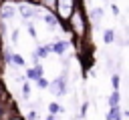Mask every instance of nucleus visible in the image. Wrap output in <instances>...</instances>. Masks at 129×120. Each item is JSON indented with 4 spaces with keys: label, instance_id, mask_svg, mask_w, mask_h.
<instances>
[{
    "label": "nucleus",
    "instance_id": "1",
    "mask_svg": "<svg viewBox=\"0 0 129 120\" xmlns=\"http://www.w3.org/2000/svg\"><path fill=\"white\" fill-rule=\"evenodd\" d=\"M16 10L20 12V16H22L24 20L40 18V16H42V14H40V8L34 6V4H28V2H20V4H16Z\"/></svg>",
    "mask_w": 129,
    "mask_h": 120
},
{
    "label": "nucleus",
    "instance_id": "2",
    "mask_svg": "<svg viewBox=\"0 0 129 120\" xmlns=\"http://www.w3.org/2000/svg\"><path fill=\"white\" fill-rule=\"evenodd\" d=\"M69 18H71V28H73V32H75L77 36H85V32H87V24H85L83 14H81V12H73Z\"/></svg>",
    "mask_w": 129,
    "mask_h": 120
},
{
    "label": "nucleus",
    "instance_id": "3",
    "mask_svg": "<svg viewBox=\"0 0 129 120\" xmlns=\"http://www.w3.org/2000/svg\"><path fill=\"white\" fill-rule=\"evenodd\" d=\"M54 6H56L58 16L64 20H69V16L75 12V0H54Z\"/></svg>",
    "mask_w": 129,
    "mask_h": 120
},
{
    "label": "nucleus",
    "instance_id": "4",
    "mask_svg": "<svg viewBox=\"0 0 129 120\" xmlns=\"http://www.w3.org/2000/svg\"><path fill=\"white\" fill-rule=\"evenodd\" d=\"M14 14H16V4H12V2L0 4V22H8Z\"/></svg>",
    "mask_w": 129,
    "mask_h": 120
},
{
    "label": "nucleus",
    "instance_id": "5",
    "mask_svg": "<svg viewBox=\"0 0 129 120\" xmlns=\"http://www.w3.org/2000/svg\"><path fill=\"white\" fill-rule=\"evenodd\" d=\"M26 78H28V80H38V78H42V66L36 64L34 68H30V70L26 72Z\"/></svg>",
    "mask_w": 129,
    "mask_h": 120
},
{
    "label": "nucleus",
    "instance_id": "6",
    "mask_svg": "<svg viewBox=\"0 0 129 120\" xmlns=\"http://www.w3.org/2000/svg\"><path fill=\"white\" fill-rule=\"evenodd\" d=\"M50 50H52V52H56V54H60V56H62V54H64V52H67V42H64V40H56V42H54V44H52V46H50Z\"/></svg>",
    "mask_w": 129,
    "mask_h": 120
},
{
    "label": "nucleus",
    "instance_id": "7",
    "mask_svg": "<svg viewBox=\"0 0 129 120\" xmlns=\"http://www.w3.org/2000/svg\"><path fill=\"white\" fill-rule=\"evenodd\" d=\"M40 18H42V20L46 22V26H48L50 30H54V28H56V18H54V16H52L50 12H46V14H42Z\"/></svg>",
    "mask_w": 129,
    "mask_h": 120
},
{
    "label": "nucleus",
    "instance_id": "8",
    "mask_svg": "<svg viewBox=\"0 0 129 120\" xmlns=\"http://www.w3.org/2000/svg\"><path fill=\"white\" fill-rule=\"evenodd\" d=\"M93 20H95L97 26L101 24V20H103V8H95V10H93Z\"/></svg>",
    "mask_w": 129,
    "mask_h": 120
},
{
    "label": "nucleus",
    "instance_id": "9",
    "mask_svg": "<svg viewBox=\"0 0 129 120\" xmlns=\"http://www.w3.org/2000/svg\"><path fill=\"white\" fill-rule=\"evenodd\" d=\"M48 52H50V46H40V48L36 50V58H44Z\"/></svg>",
    "mask_w": 129,
    "mask_h": 120
},
{
    "label": "nucleus",
    "instance_id": "10",
    "mask_svg": "<svg viewBox=\"0 0 129 120\" xmlns=\"http://www.w3.org/2000/svg\"><path fill=\"white\" fill-rule=\"evenodd\" d=\"M10 62H14L16 66H22V64H24V58H22L20 54H10Z\"/></svg>",
    "mask_w": 129,
    "mask_h": 120
},
{
    "label": "nucleus",
    "instance_id": "11",
    "mask_svg": "<svg viewBox=\"0 0 129 120\" xmlns=\"http://www.w3.org/2000/svg\"><path fill=\"white\" fill-rule=\"evenodd\" d=\"M60 110H62V108H60V106H58L56 102H52V104H48V112H50L52 116H54V114H58Z\"/></svg>",
    "mask_w": 129,
    "mask_h": 120
},
{
    "label": "nucleus",
    "instance_id": "12",
    "mask_svg": "<svg viewBox=\"0 0 129 120\" xmlns=\"http://www.w3.org/2000/svg\"><path fill=\"white\" fill-rule=\"evenodd\" d=\"M113 40H115V32L113 30H107L105 32V44H111Z\"/></svg>",
    "mask_w": 129,
    "mask_h": 120
},
{
    "label": "nucleus",
    "instance_id": "13",
    "mask_svg": "<svg viewBox=\"0 0 129 120\" xmlns=\"http://www.w3.org/2000/svg\"><path fill=\"white\" fill-rule=\"evenodd\" d=\"M111 84H113V90H119V76L117 74L111 76Z\"/></svg>",
    "mask_w": 129,
    "mask_h": 120
},
{
    "label": "nucleus",
    "instance_id": "14",
    "mask_svg": "<svg viewBox=\"0 0 129 120\" xmlns=\"http://www.w3.org/2000/svg\"><path fill=\"white\" fill-rule=\"evenodd\" d=\"M40 2H42V6H44V8H48V10H50V8H54V0H40Z\"/></svg>",
    "mask_w": 129,
    "mask_h": 120
},
{
    "label": "nucleus",
    "instance_id": "15",
    "mask_svg": "<svg viewBox=\"0 0 129 120\" xmlns=\"http://www.w3.org/2000/svg\"><path fill=\"white\" fill-rule=\"evenodd\" d=\"M36 86H38V88H46V86H48V82H46L44 78H38V80H36Z\"/></svg>",
    "mask_w": 129,
    "mask_h": 120
},
{
    "label": "nucleus",
    "instance_id": "16",
    "mask_svg": "<svg viewBox=\"0 0 129 120\" xmlns=\"http://www.w3.org/2000/svg\"><path fill=\"white\" fill-rule=\"evenodd\" d=\"M22 96H24V98L30 96V86H28V84H24V88H22Z\"/></svg>",
    "mask_w": 129,
    "mask_h": 120
},
{
    "label": "nucleus",
    "instance_id": "17",
    "mask_svg": "<svg viewBox=\"0 0 129 120\" xmlns=\"http://www.w3.org/2000/svg\"><path fill=\"white\" fill-rule=\"evenodd\" d=\"M28 34H30V36H36V30H34V24H30V22H28Z\"/></svg>",
    "mask_w": 129,
    "mask_h": 120
},
{
    "label": "nucleus",
    "instance_id": "18",
    "mask_svg": "<svg viewBox=\"0 0 129 120\" xmlns=\"http://www.w3.org/2000/svg\"><path fill=\"white\" fill-rule=\"evenodd\" d=\"M28 118H30V120H36V112L30 110V112H28Z\"/></svg>",
    "mask_w": 129,
    "mask_h": 120
},
{
    "label": "nucleus",
    "instance_id": "19",
    "mask_svg": "<svg viewBox=\"0 0 129 120\" xmlns=\"http://www.w3.org/2000/svg\"><path fill=\"white\" fill-rule=\"evenodd\" d=\"M46 120H54V116H52V114H48V116H46Z\"/></svg>",
    "mask_w": 129,
    "mask_h": 120
}]
</instances>
